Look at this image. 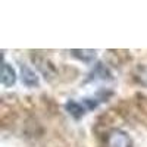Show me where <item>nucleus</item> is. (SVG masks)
Returning <instances> with one entry per match:
<instances>
[{"label":"nucleus","mask_w":147,"mask_h":147,"mask_svg":"<svg viewBox=\"0 0 147 147\" xmlns=\"http://www.w3.org/2000/svg\"><path fill=\"white\" fill-rule=\"evenodd\" d=\"M0 80H2V84L5 87H12L16 82V72H15L13 66L9 65L6 60L2 65V77H0Z\"/></svg>","instance_id":"4"},{"label":"nucleus","mask_w":147,"mask_h":147,"mask_svg":"<svg viewBox=\"0 0 147 147\" xmlns=\"http://www.w3.org/2000/svg\"><path fill=\"white\" fill-rule=\"evenodd\" d=\"M21 78H22L24 85H27L30 88L37 87V85L40 84L38 75H37L28 65H21Z\"/></svg>","instance_id":"2"},{"label":"nucleus","mask_w":147,"mask_h":147,"mask_svg":"<svg viewBox=\"0 0 147 147\" xmlns=\"http://www.w3.org/2000/svg\"><path fill=\"white\" fill-rule=\"evenodd\" d=\"M137 80L141 85H144V87H147V65L146 66H141L137 72Z\"/></svg>","instance_id":"7"},{"label":"nucleus","mask_w":147,"mask_h":147,"mask_svg":"<svg viewBox=\"0 0 147 147\" xmlns=\"http://www.w3.org/2000/svg\"><path fill=\"white\" fill-rule=\"evenodd\" d=\"M106 147H132V141L125 131L116 128L109 131L106 137Z\"/></svg>","instance_id":"1"},{"label":"nucleus","mask_w":147,"mask_h":147,"mask_svg":"<svg viewBox=\"0 0 147 147\" xmlns=\"http://www.w3.org/2000/svg\"><path fill=\"white\" fill-rule=\"evenodd\" d=\"M65 109H66V112L71 116H74L75 119L82 118L85 113L88 112V109L85 107V105L82 102H77V100H68L65 103Z\"/></svg>","instance_id":"3"},{"label":"nucleus","mask_w":147,"mask_h":147,"mask_svg":"<svg viewBox=\"0 0 147 147\" xmlns=\"http://www.w3.org/2000/svg\"><path fill=\"white\" fill-rule=\"evenodd\" d=\"M90 77H91V80L94 78V80H107V78H110V72L107 71V68L103 65V63H97L96 65V68H94V71L90 74Z\"/></svg>","instance_id":"5"},{"label":"nucleus","mask_w":147,"mask_h":147,"mask_svg":"<svg viewBox=\"0 0 147 147\" xmlns=\"http://www.w3.org/2000/svg\"><path fill=\"white\" fill-rule=\"evenodd\" d=\"M71 55L82 62H91L96 57V50H71Z\"/></svg>","instance_id":"6"}]
</instances>
